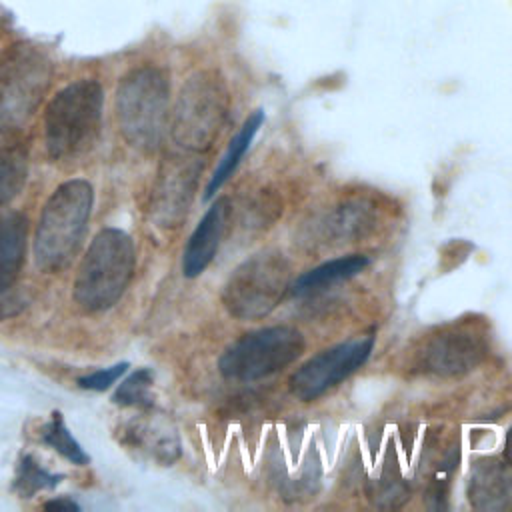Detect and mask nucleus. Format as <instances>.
<instances>
[{
	"mask_svg": "<svg viewBox=\"0 0 512 512\" xmlns=\"http://www.w3.org/2000/svg\"><path fill=\"white\" fill-rule=\"evenodd\" d=\"M92 202V186L80 178L66 180L46 200L34 234V260L42 272H56L70 262L88 224Z\"/></svg>",
	"mask_w": 512,
	"mask_h": 512,
	"instance_id": "obj_1",
	"label": "nucleus"
},
{
	"mask_svg": "<svg viewBox=\"0 0 512 512\" xmlns=\"http://www.w3.org/2000/svg\"><path fill=\"white\" fill-rule=\"evenodd\" d=\"M104 92L92 80H76L64 86L44 114L46 150L54 160L78 158L92 148L102 124Z\"/></svg>",
	"mask_w": 512,
	"mask_h": 512,
	"instance_id": "obj_2",
	"label": "nucleus"
},
{
	"mask_svg": "<svg viewBox=\"0 0 512 512\" xmlns=\"http://www.w3.org/2000/svg\"><path fill=\"white\" fill-rule=\"evenodd\" d=\"M134 272V242L118 228L100 230L90 242L76 278L74 300L88 312L112 308Z\"/></svg>",
	"mask_w": 512,
	"mask_h": 512,
	"instance_id": "obj_3",
	"label": "nucleus"
},
{
	"mask_svg": "<svg viewBox=\"0 0 512 512\" xmlns=\"http://www.w3.org/2000/svg\"><path fill=\"white\" fill-rule=\"evenodd\" d=\"M170 84L156 66L130 70L116 88V118L124 140L142 150L158 148L168 124Z\"/></svg>",
	"mask_w": 512,
	"mask_h": 512,
	"instance_id": "obj_4",
	"label": "nucleus"
},
{
	"mask_svg": "<svg viewBox=\"0 0 512 512\" xmlns=\"http://www.w3.org/2000/svg\"><path fill=\"white\" fill-rule=\"evenodd\" d=\"M228 104L226 84L216 72L192 74L184 82L172 112L170 134L174 144L188 154L206 152L226 122Z\"/></svg>",
	"mask_w": 512,
	"mask_h": 512,
	"instance_id": "obj_5",
	"label": "nucleus"
},
{
	"mask_svg": "<svg viewBox=\"0 0 512 512\" xmlns=\"http://www.w3.org/2000/svg\"><path fill=\"white\" fill-rule=\"evenodd\" d=\"M290 264L276 250H262L244 260L222 288V304L238 320L268 316L290 288Z\"/></svg>",
	"mask_w": 512,
	"mask_h": 512,
	"instance_id": "obj_6",
	"label": "nucleus"
},
{
	"mask_svg": "<svg viewBox=\"0 0 512 512\" xmlns=\"http://www.w3.org/2000/svg\"><path fill=\"white\" fill-rule=\"evenodd\" d=\"M304 352V336L292 326H270L244 334L218 360L226 380L252 382L290 366Z\"/></svg>",
	"mask_w": 512,
	"mask_h": 512,
	"instance_id": "obj_7",
	"label": "nucleus"
},
{
	"mask_svg": "<svg viewBox=\"0 0 512 512\" xmlns=\"http://www.w3.org/2000/svg\"><path fill=\"white\" fill-rule=\"evenodd\" d=\"M52 64L30 44L12 46L0 60V128L22 126L48 90Z\"/></svg>",
	"mask_w": 512,
	"mask_h": 512,
	"instance_id": "obj_8",
	"label": "nucleus"
},
{
	"mask_svg": "<svg viewBox=\"0 0 512 512\" xmlns=\"http://www.w3.org/2000/svg\"><path fill=\"white\" fill-rule=\"evenodd\" d=\"M372 348L374 338L362 336L318 352L290 376V392L302 402L320 398L358 370L368 360Z\"/></svg>",
	"mask_w": 512,
	"mask_h": 512,
	"instance_id": "obj_9",
	"label": "nucleus"
},
{
	"mask_svg": "<svg viewBox=\"0 0 512 512\" xmlns=\"http://www.w3.org/2000/svg\"><path fill=\"white\" fill-rule=\"evenodd\" d=\"M198 170L200 166L184 154L166 158L160 168L150 206L158 226H178L184 218L194 194Z\"/></svg>",
	"mask_w": 512,
	"mask_h": 512,
	"instance_id": "obj_10",
	"label": "nucleus"
},
{
	"mask_svg": "<svg viewBox=\"0 0 512 512\" xmlns=\"http://www.w3.org/2000/svg\"><path fill=\"white\" fill-rule=\"evenodd\" d=\"M486 354L480 334L470 330H450L434 336L424 348V366L440 376H454L472 370Z\"/></svg>",
	"mask_w": 512,
	"mask_h": 512,
	"instance_id": "obj_11",
	"label": "nucleus"
},
{
	"mask_svg": "<svg viewBox=\"0 0 512 512\" xmlns=\"http://www.w3.org/2000/svg\"><path fill=\"white\" fill-rule=\"evenodd\" d=\"M230 216V202L228 198H218L196 224L194 232L190 234L184 256H182V272L186 278L200 276L210 262L214 260L220 240L224 236V228Z\"/></svg>",
	"mask_w": 512,
	"mask_h": 512,
	"instance_id": "obj_12",
	"label": "nucleus"
},
{
	"mask_svg": "<svg viewBox=\"0 0 512 512\" xmlns=\"http://www.w3.org/2000/svg\"><path fill=\"white\" fill-rule=\"evenodd\" d=\"M120 440L132 452H140L146 458H152L158 464H172L180 456V442L174 426L160 416L142 414L130 420Z\"/></svg>",
	"mask_w": 512,
	"mask_h": 512,
	"instance_id": "obj_13",
	"label": "nucleus"
},
{
	"mask_svg": "<svg viewBox=\"0 0 512 512\" xmlns=\"http://www.w3.org/2000/svg\"><path fill=\"white\" fill-rule=\"evenodd\" d=\"M468 500L482 512L512 510V466L496 458L478 460L470 470Z\"/></svg>",
	"mask_w": 512,
	"mask_h": 512,
	"instance_id": "obj_14",
	"label": "nucleus"
},
{
	"mask_svg": "<svg viewBox=\"0 0 512 512\" xmlns=\"http://www.w3.org/2000/svg\"><path fill=\"white\" fill-rule=\"evenodd\" d=\"M28 242V220L12 212L0 220V294L6 292L24 262Z\"/></svg>",
	"mask_w": 512,
	"mask_h": 512,
	"instance_id": "obj_15",
	"label": "nucleus"
},
{
	"mask_svg": "<svg viewBox=\"0 0 512 512\" xmlns=\"http://www.w3.org/2000/svg\"><path fill=\"white\" fill-rule=\"evenodd\" d=\"M368 264H370L368 256H362V254H350V256L328 260V262L304 272L302 276H298L292 284V294H296V296L310 294V292L330 286L334 282L352 278V276L360 274L364 268H368Z\"/></svg>",
	"mask_w": 512,
	"mask_h": 512,
	"instance_id": "obj_16",
	"label": "nucleus"
},
{
	"mask_svg": "<svg viewBox=\"0 0 512 512\" xmlns=\"http://www.w3.org/2000/svg\"><path fill=\"white\" fill-rule=\"evenodd\" d=\"M264 124V112L262 110H256L254 114L248 116V120L242 124V128L234 134V138L230 140L222 160L218 162L212 178L208 180V186H206V192H204V200L212 198L220 188L222 184L232 176V172L236 170V166L240 164V160L244 158V154L248 152L258 128Z\"/></svg>",
	"mask_w": 512,
	"mask_h": 512,
	"instance_id": "obj_17",
	"label": "nucleus"
},
{
	"mask_svg": "<svg viewBox=\"0 0 512 512\" xmlns=\"http://www.w3.org/2000/svg\"><path fill=\"white\" fill-rule=\"evenodd\" d=\"M370 226H372L370 212L360 202L340 206L322 222L326 236L334 240H344V242L354 236H362Z\"/></svg>",
	"mask_w": 512,
	"mask_h": 512,
	"instance_id": "obj_18",
	"label": "nucleus"
},
{
	"mask_svg": "<svg viewBox=\"0 0 512 512\" xmlns=\"http://www.w3.org/2000/svg\"><path fill=\"white\" fill-rule=\"evenodd\" d=\"M42 440L54 448L60 456H64L66 460H70L76 466H86L90 462L88 454L84 452V448L76 442V438L72 436V432L68 430L62 414L56 410L52 412V418L44 424L42 428Z\"/></svg>",
	"mask_w": 512,
	"mask_h": 512,
	"instance_id": "obj_19",
	"label": "nucleus"
},
{
	"mask_svg": "<svg viewBox=\"0 0 512 512\" xmlns=\"http://www.w3.org/2000/svg\"><path fill=\"white\" fill-rule=\"evenodd\" d=\"M64 476L46 470L34 456H22L14 476V490L22 498H32L40 490L54 488Z\"/></svg>",
	"mask_w": 512,
	"mask_h": 512,
	"instance_id": "obj_20",
	"label": "nucleus"
},
{
	"mask_svg": "<svg viewBox=\"0 0 512 512\" xmlns=\"http://www.w3.org/2000/svg\"><path fill=\"white\" fill-rule=\"evenodd\" d=\"M28 176L26 156L16 148L0 150V206L20 194Z\"/></svg>",
	"mask_w": 512,
	"mask_h": 512,
	"instance_id": "obj_21",
	"label": "nucleus"
},
{
	"mask_svg": "<svg viewBox=\"0 0 512 512\" xmlns=\"http://www.w3.org/2000/svg\"><path fill=\"white\" fill-rule=\"evenodd\" d=\"M152 384L154 376L148 368L134 370L128 378L122 380V384L116 388L112 400L120 406H138L148 408L152 406Z\"/></svg>",
	"mask_w": 512,
	"mask_h": 512,
	"instance_id": "obj_22",
	"label": "nucleus"
},
{
	"mask_svg": "<svg viewBox=\"0 0 512 512\" xmlns=\"http://www.w3.org/2000/svg\"><path fill=\"white\" fill-rule=\"evenodd\" d=\"M126 368H128L126 362H118L114 366L90 372V374L78 378V386L84 388V390H98V392L108 390L126 372Z\"/></svg>",
	"mask_w": 512,
	"mask_h": 512,
	"instance_id": "obj_23",
	"label": "nucleus"
},
{
	"mask_svg": "<svg viewBox=\"0 0 512 512\" xmlns=\"http://www.w3.org/2000/svg\"><path fill=\"white\" fill-rule=\"evenodd\" d=\"M44 508L46 510H78L80 506L76 504V502H72V500H68V498H54V500H48L46 504H44Z\"/></svg>",
	"mask_w": 512,
	"mask_h": 512,
	"instance_id": "obj_24",
	"label": "nucleus"
},
{
	"mask_svg": "<svg viewBox=\"0 0 512 512\" xmlns=\"http://www.w3.org/2000/svg\"><path fill=\"white\" fill-rule=\"evenodd\" d=\"M504 456H506V462L512 466V428L508 430L506 434V444H504Z\"/></svg>",
	"mask_w": 512,
	"mask_h": 512,
	"instance_id": "obj_25",
	"label": "nucleus"
}]
</instances>
